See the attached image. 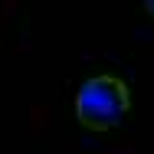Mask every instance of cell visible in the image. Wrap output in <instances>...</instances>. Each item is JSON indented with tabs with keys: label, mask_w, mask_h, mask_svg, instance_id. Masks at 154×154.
Returning <instances> with one entry per match:
<instances>
[{
	"label": "cell",
	"mask_w": 154,
	"mask_h": 154,
	"mask_svg": "<svg viewBox=\"0 0 154 154\" xmlns=\"http://www.w3.org/2000/svg\"><path fill=\"white\" fill-rule=\"evenodd\" d=\"M128 105H131V92L112 72L89 75L75 92V115L82 125H89L95 131L115 128L122 122V115L128 112Z\"/></svg>",
	"instance_id": "obj_1"
},
{
	"label": "cell",
	"mask_w": 154,
	"mask_h": 154,
	"mask_svg": "<svg viewBox=\"0 0 154 154\" xmlns=\"http://www.w3.org/2000/svg\"><path fill=\"white\" fill-rule=\"evenodd\" d=\"M148 10H151V13H154V0H148Z\"/></svg>",
	"instance_id": "obj_2"
}]
</instances>
